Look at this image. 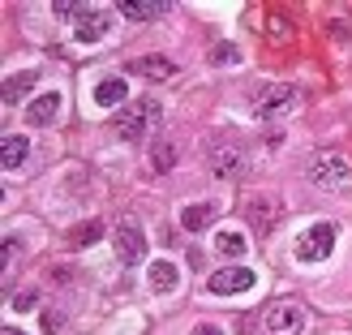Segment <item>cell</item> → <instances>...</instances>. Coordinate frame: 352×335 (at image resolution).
<instances>
[{"mask_svg": "<svg viewBox=\"0 0 352 335\" xmlns=\"http://www.w3.org/2000/svg\"><path fill=\"white\" fill-rule=\"evenodd\" d=\"M160 120H164L160 99L146 95V99H133L116 112V133L125 138V142H138V138H146L151 129H160Z\"/></svg>", "mask_w": 352, "mask_h": 335, "instance_id": "6da1fadb", "label": "cell"}, {"mask_svg": "<svg viewBox=\"0 0 352 335\" xmlns=\"http://www.w3.org/2000/svg\"><path fill=\"white\" fill-rule=\"evenodd\" d=\"M206 164L215 176H223V181H236V176H245V168H250V151L241 142H232V138H219V142L206 147Z\"/></svg>", "mask_w": 352, "mask_h": 335, "instance_id": "7a4b0ae2", "label": "cell"}, {"mask_svg": "<svg viewBox=\"0 0 352 335\" xmlns=\"http://www.w3.org/2000/svg\"><path fill=\"white\" fill-rule=\"evenodd\" d=\"M112 22H116V13L108 5H78V13H74V39L78 43H99L103 34L112 30Z\"/></svg>", "mask_w": 352, "mask_h": 335, "instance_id": "3957f363", "label": "cell"}, {"mask_svg": "<svg viewBox=\"0 0 352 335\" xmlns=\"http://www.w3.org/2000/svg\"><path fill=\"white\" fill-rule=\"evenodd\" d=\"M336 224H309L301 237H296V258L301 262H327L336 250Z\"/></svg>", "mask_w": 352, "mask_h": 335, "instance_id": "277c9868", "label": "cell"}, {"mask_svg": "<svg viewBox=\"0 0 352 335\" xmlns=\"http://www.w3.org/2000/svg\"><path fill=\"white\" fill-rule=\"evenodd\" d=\"M296 108H301V91H296V86H267V91L254 99V112L262 120H284Z\"/></svg>", "mask_w": 352, "mask_h": 335, "instance_id": "5b68a950", "label": "cell"}, {"mask_svg": "<svg viewBox=\"0 0 352 335\" xmlns=\"http://www.w3.org/2000/svg\"><path fill=\"white\" fill-rule=\"evenodd\" d=\"M309 181L314 185H322V189H344L352 185V164L344 160V155H314L309 160Z\"/></svg>", "mask_w": 352, "mask_h": 335, "instance_id": "8992f818", "label": "cell"}, {"mask_svg": "<svg viewBox=\"0 0 352 335\" xmlns=\"http://www.w3.org/2000/svg\"><path fill=\"white\" fill-rule=\"evenodd\" d=\"M112 245H116V258L120 267H138V262L146 258V233L138 219H120L116 233H112Z\"/></svg>", "mask_w": 352, "mask_h": 335, "instance_id": "52a82bcc", "label": "cell"}, {"mask_svg": "<svg viewBox=\"0 0 352 335\" xmlns=\"http://www.w3.org/2000/svg\"><path fill=\"white\" fill-rule=\"evenodd\" d=\"M301 327H305V310L296 301H275L267 310V331L271 335H301Z\"/></svg>", "mask_w": 352, "mask_h": 335, "instance_id": "ba28073f", "label": "cell"}, {"mask_svg": "<svg viewBox=\"0 0 352 335\" xmlns=\"http://www.w3.org/2000/svg\"><path fill=\"white\" fill-rule=\"evenodd\" d=\"M206 288L215 296H236V292H250L254 288V271L250 267H219L215 275L206 279Z\"/></svg>", "mask_w": 352, "mask_h": 335, "instance_id": "9c48e42d", "label": "cell"}, {"mask_svg": "<svg viewBox=\"0 0 352 335\" xmlns=\"http://www.w3.org/2000/svg\"><path fill=\"white\" fill-rule=\"evenodd\" d=\"M116 13L120 17H133V22H155V17L172 13V5H168V0H120Z\"/></svg>", "mask_w": 352, "mask_h": 335, "instance_id": "30bf717a", "label": "cell"}, {"mask_svg": "<svg viewBox=\"0 0 352 335\" xmlns=\"http://www.w3.org/2000/svg\"><path fill=\"white\" fill-rule=\"evenodd\" d=\"M95 103H99V108H125V103H129V82L125 78H103L99 86H95Z\"/></svg>", "mask_w": 352, "mask_h": 335, "instance_id": "8fae6325", "label": "cell"}, {"mask_svg": "<svg viewBox=\"0 0 352 335\" xmlns=\"http://www.w3.org/2000/svg\"><path fill=\"white\" fill-rule=\"evenodd\" d=\"M129 74L146 78V82H168V78H176V65L168 56H142V61H129Z\"/></svg>", "mask_w": 352, "mask_h": 335, "instance_id": "7c38bea8", "label": "cell"}, {"mask_svg": "<svg viewBox=\"0 0 352 335\" xmlns=\"http://www.w3.org/2000/svg\"><path fill=\"white\" fill-rule=\"evenodd\" d=\"M215 219H219V206L215 202H193V206L181 210V228H185V233H206Z\"/></svg>", "mask_w": 352, "mask_h": 335, "instance_id": "4fadbf2b", "label": "cell"}, {"mask_svg": "<svg viewBox=\"0 0 352 335\" xmlns=\"http://www.w3.org/2000/svg\"><path fill=\"white\" fill-rule=\"evenodd\" d=\"M146 284H151V292H172L176 284H181V267L176 262H168V258H160V262H151V271H146Z\"/></svg>", "mask_w": 352, "mask_h": 335, "instance_id": "5bb4252c", "label": "cell"}, {"mask_svg": "<svg viewBox=\"0 0 352 335\" xmlns=\"http://www.w3.org/2000/svg\"><path fill=\"white\" fill-rule=\"evenodd\" d=\"M245 219L254 224V233L267 237L271 228H275V219H279V202H275V198H254L250 210H245Z\"/></svg>", "mask_w": 352, "mask_h": 335, "instance_id": "9a60e30c", "label": "cell"}, {"mask_svg": "<svg viewBox=\"0 0 352 335\" xmlns=\"http://www.w3.org/2000/svg\"><path fill=\"white\" fill-rule=\"evenodd\" d=\"M56 116H60V95H56V91H43V95L26 108V120H30V125H52Z\"/></svg>", "mask_w": 352, "mask_h": 335, "instance_id": "2e32d148", "label": "cell"}, {"mask_svg": "<svg viewBox=\"0 0 352 335\" xmlns=\"http://www.w3.org/2000/svg\"><path fill=\"white\" fill-rule=\"evenodd\" d=\"M26 155H30V142H26L22 133H9L5 142H0V164H5L9 172H13V168H22V164H26Z\"/></svg>", "mask_w": 352, "mask_h": 335, "instance_id": "e0dca14e", "label": "cell"}, {"mask_svg": "<svg viewBox=\"0 0 352 335\" xmlns=\"http://www.w3.org/2000/svg\"><path fill=\"white\" fill-rule=\"evenodd\" d=\"M39 86V74L34 69H22V74H13L5 82V103H17V99H26V91H34Z\"/></svg>", "mask_w": 352, "mask_h": 335, "instance_id": "ac0fdd59", "label": "cell"}, {"mask_svg": "<svg viewBox=\"0 0 352 335\" xmlns=\"http://www.w3.org/2000/svg\"><path fill=\"white\" fill-rule=\"evenodd\" d=\"M245 250H250V241H245L241 233H215V254H223V258H245Z\"/></svg>", "mask_w": 352, "mask_h": 335, "instance_id": "d6986e66", "label": "cell"}, {"mask_svg": "<svg viewBox=\"0 0 352 335\" xmlns=\"http://www.w3.org/2000/svg\"><path fill=\"white\" fill-rule=\"evenodd\" d=\"M103 237V224L99 219H86V224H78L74 233H69V245H78V250H86V245H95Z\"/></svg>", "mask_w": 352, "mask_h": 335, "instance_id": "ffe728a7", "label": "cell"}, {"mask_svg": "<svg viewBox=\"0 0 352 335\" xmlns=\"http://www.w3.org/2000/svg\"><path fill=\"white\" fill-rule=\"evenodd\" d=\"M151 168L155 172H172L176 168V147L172 142H155L151 147Z\"/></svg>", "mask_w": 352, "mask_h": 335, "instance_id": "44dd1931", "label": "cell"}, {"mask_svg": "<svg viewBox=\"0 0 352 335\" xmlns=\"http://www.w3.org/2000/svg\"><path fill=\"white\" fill-rule=\"evenodd\" d=\"M288 34H292V26H288L279 13H271V17H267V39H271V43H288Z\"/></svg>", "mask_w": 352, "mask_h": 335, "instance_id": "7402d4cb", "label": "cell"}, {"mask_svg": "<svg viewBox=\"0 0 352 335\" xmlns=\"http://www.w3.org/2000/svg\"><path fill=\"white\" fill-rule=\"evenodd\" d=\"M236 61H241V52L232 43H215V47H210V65H236Z\"/></svg>", "mask_w": 352, "mask_h": 335, "instance_id": "603a6c76", "label": "cell"}, {"mask_svg": "<svg viewBox=\"0 0 352 335\" xmlns=\"http://www.w3.org/2000/svg\"><path fill=\"white\" fill-rule=\"evenodd\" d=\"M17 254H22V250H17V241H13V237H5V245H0V258H5V267H13Z\"/></svg>", "mask_w": 352, "mask_h": 335, "instance_id": "cb8c5ba5", "label": "cell"}, {"mask_svg": "<svg viewBox=\"0 0 352 335\" xmlns=\"http://www.w3.org/2000/svg\"><path fill=\"white\" fill-rule=\"evenodd\" d=\"M193 335H223V327H215V323H198V327H193Z\"/></svg>", "mask_w": 352, "mask_h": 335, "instance_id": "d4e9b609", "label": "cell"}, {"mask_svg": "<svg viewBox=\"0 0 352 335\" xmlns=\"http://www.w3.org/2000/svg\"><path fill=\"white\" fill-rule=\"evenodd\" d=\"M13 305H17V310H34V292H17Z\"/></svg>", "mask_w": 352, "mask_h": 335, "instance_id": "484cf974", "label": "cell"}, {"mask_svg": "<svg viewBox=\"0 0 352 335\" xmlns=\"http://www.w3.org/2000/svg\"><path fill=\"white\" fill-rule=\"evenodd\" d=\"M0 335H26V331H17V327H5V331H0Z\"/></svg>", "mask_w": 352, "mask_h": 335, "instance_id": "4316f807", "label": "cell"}]
</instances>
